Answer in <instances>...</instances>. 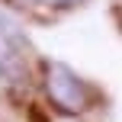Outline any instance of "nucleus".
<instances>
[{
  "label": "nucleus",
  "instance_id": "2",
  "mask_svg": "<svg viewBox=\"0 0 122 122\" xmlns=\"http://www.w3.org/2000/svg\"><path fill=\"white\" fill-rule=\"evenodd\" d=\"M0 77L13 87H23L29 80V39L16 16L0 6Z\"/></svg>",
  "mask_w": 122,
  "mask_h": 122
},
{
  "label": "nucleus",
  "instance_id": "3",
  "mask_svg": "<svg viewBox=\"0 0 122 122\" xmlns=\"http://www.w3.org/2000/svg\"><path fill=\"white\" fill-rule=\"evenodd\" d=\"M36 3L48 6V10H74V6H84L87 0H36Z\"/></svg>",
  "mask_w": 122,
  "mask_h": 122
},
{
  "label": "nucleus",
  "instance_id": "1",
  "mask_svg": "<svg viewBox=\"0 0 122 122\" xmlns=\"http://www.w3.org/2000/svg\"><path fill=\"white\" fill-rule=\"evenodd\" d=\"M45 97L64 116H77L93 103V90L61 61H45Z\"/></svg>",
  "mask_w": 122,
  "mask_h": 122
}]
</instances>
